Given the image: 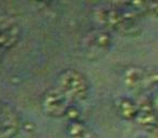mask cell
I'll use <instances>...</instances> for the list:
<instances>
[{
	"mask_svg": "<svg viewBox=\"0 0 158 138\" xmlns=\"http://www.w3.org/2000/svg\"><path fill=\"white\" fill-rule=\"evenodd\" d=\"M135 9L122 10L118 8L102 9L99 12V20L105 25L109 26L116 32L122 35L139 34L141 28L137 25Z\"/></svg>",
	"mask_w": 158,
	"mask_h": 138,
	"instance_id": "cell-1",
	"label": "cell"
},
{
	"mask_svg": "<svg viewBox=\"0 0 158 138\" xmlns=\"http://www.w3.org/2000/svg\"><path fill=\"white\" fill-rule=\"evenodd\" d=\"M58 88L71 102L83 101L89 96V82L81 72L73 69L64 70L59 74Z\"/></svg>",
	"mask_w": 158,
	"mask_h": 138,
	"instance_id": "cell-2",
	"label": "cell"
},
{
	"mask_svg": "<svg viewBox=\"0 0 158 138\" xmlns=\"http://www.w3.org/2000/svg\"><path fill=\"white\" fill-rule=\"evenodd\" d=\"M72 102L59 88L47 90L42 98V108L45 114L51 117L65 116Z\"/></svg>",
	"mask_w": 158,
	"mask_h": 138,
	"instance_id": "cell-3",
	"label": "cell"
},
{
	"mask_svg": "<svg viewBox=\"0 0 158 138\" xmlns=\"http://www.w3.org/2000/svg\"><path fill=\"white\" fill-rule=\"evenodd\" d=\"M20 38L19 24L10 16L0 18V48L7 51L13 48Z\"/></svg>",
	"mask_w": 158,
	"mask_h": 138,
	"instance_id": "cell-4",
	"label": "cell"
},
{
	"mask_svg": "<svg viewBox=\"0 0 158 138\" xmlns=\"http://www.w3.org/2000/svg\"><path fill=\"white\" fill-rule=\"evenodd\" d=\"M19 127L20 121L15 111L9 104L0 102V138H12Z\"/></svg>",
	"mask_w": 158,
	"mask_h": 138,
	"instance_id": "cell-5",
	"label": "cell"
},
{
	"mask_svg": "<svg viewBox=\"0 0 158 138\" xmlns=\"http://www.w3.org/2000/svg\"><path fill=\"white\" fill-rule=\"evenodd\" d=\"M135 120L144 127H153L157 123V111L151 101H143L137 104V115Z\"/></svg>",
	"mask_w": 158,
	"mask_h": 138,
	"instance_id": "cell-6",
	"label": "cell"
},
{
	"mask_svg": "<svg viewBox=\"0 0 158 138\" xmlns=\"http://www.w3.org/2000/svg\"><path fill=\"white\" fill-rule=\"evenodd\" d=\"M123 81L131 89H142L146 87V71L136 67H131L124 72Z\"/></svg>",
	"mask_w": 158,
	"mask_h": 138,
	"instance_id": "cell-7",
	"label": "cell"
},
{
	"mask_svg": "<svg viewBox=\"0 0 158 138\" xmlns=\"http://www.w3.org/2000/svg\"><path fill=\"white\" fill-rule=\"evenodd\" d=\"M111 45V36L109 33L105 30H96L89 35L87 47L94 51H105Z\"/></svg>",
	"mask_w": 158,
	"mask_h": 138,
	"instance_id": "cell-8",
	"label": "cell"
},
{
	"mask_svg": "<svg viewBox=\"0 0 158 138\" xmlns=\"http://www.w3.org/2000/svg\"><path fill=\"white\" fill-rule=\"evenodd\" d=\"M68 138H95L93 131L82 121H70L67 125Z\"/></svg>",
	"mask_w": 158,
	"mask_h": 138,
	"instance_id": "cell-9",
	"label": "cell"
},
{
	"mask_svg": "<svg viewBox=\"0 0 158 138\" xmlns=\"http://www.w3.org/2000/svg\"><path fill=\"white\" fill-rule=\"evenodd\" d=\"M117 110L124 120H135L137 115V104L129 98H122L117 104Z\"/></svg>",
	"mask_w": 158,
	"mask_h": 138,
	"instance_id": "cell-10",
	"label": "cell"
},
{
	"mask_svg": "<svg viewBox=\"0 0 158 138\" xmlns=\"http://www.w3.org/2000/svg\"><path fill=\"white\" fill-rule=\"evenodd\" d=\"M146 84L147 86L155 85L158 87V69H154L146 72Z\"/></svg>",
	"mask_w": 158,
	"mask_h": 138,
	"instance_id": "cell-11",
	"label": "cell"
},
{
	"mask_svg": "<svg viewBox=\"0 0 158 138\" xmlns=\"http://www.w3.org/2000/svg\"><path fill=\"white\" fill-rule=\"evenodd\" d=\"M146 10L158 18V1H146Z\"/></svg>",
	"mask_w": 158,
	"mask_h": 138,
	"instance_id": "cell-12",
	"label": "cell"
},
{
	"mask_svg": "<svg viewBox=\"0 0 158 138\" xmlns=\"http://www.w3.org/2000/svg\"><path fill=\"white\" fill-rule=\"evenodd\" d=\"M153 107L155 108V110L156 111H158V90H157V92H156V95L154 96V99H153Z\"/></svg>",
	"mask_w": 158,
	"mask_h": 138,
	"instance_id": "cell-13",
	"label": "cell"
}]
</instances>
